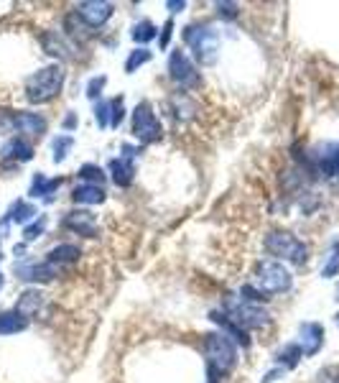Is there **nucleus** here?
Masks as SVG:
<instances>
[{
	"label": "nucleus",
	"instance_id": "f257e3e1",
	"mask_svg": "<svg viewBox=\"0 0 339 383\" xmlns=\"http://www.w3.org/2000/svg\"><path fill=\"white\" fill-rule=\"evenodd\" d=\"M64 77H66V72L62 64H48V66H44L41 72L31 74L24 87L26 103H31V105H44L48 100H54L59 92H62Z\"/></svg>",
	"mask_w": 339,
	"mask_h": 383
},
{
	"label": "nucleus",
	"instance_id": "f03ea898",
	"mask_svg": "<svg viewBox=\"0 0 339 383\" xmlns=\"http://www.w3.org/2000/svg\"><path fill=\"white\" fill-rule=\"evenodd\" d=\"M202 348H204V355H207V371H212L219 378L232 373V368L237 366V350H235L232 340L225 332L204 335Z\"/></svg>",
	"mask_w": 339,
	"mask_h": 383
},
{
	"label": "nucleus",
	"instance_id": "7ed1b4c3",
	"mask_svg": "<svg viewBox=\"0 0 339 383\" xmlns=\"http://www.w3.org/2000/svg\"><path fill=\"white\" fill-rule=\"evenodd\" d=\"M222 314L232 319L235 325H240L245 332L248 330H263V327L271 325V314L266 310H260L258 304H248L242 302L240 296H227L222 302Z\"/></svg>",
	"mask_w": 339,
	"mask_h": 383
},
{
	"label": "nucleus",
	"instance_id": "20e7f679",
	"mask_svg": "<svg viewBox=\"0 0 339 383\" xmlns=\"http://www.w3.org/2000/svg\"><path fill=\"white\" fill-rule=\"evenodd\" d=\"M184 41L194 51V59L202 66H212L219 57V36L210 26H189L184 31Z\"/></svg>",
	"mask_w": 339,
	"mask_h": 383
},
{
	"label": "nucleus",
	"instance_id": "39448f33",
	"mask_svg": "<svg viewBox=\"0 0 339 383\" xmlns=\"http://www.w3.org/2000/svg\"><path fill=\"white\" fill-rule=\"evenodd\" d=\"M266 251L275 258H281V261H291L301 266V263H306L309 258V248L301 243L299 238L293 235V233H286V230H271L266 235Z\"/></svg>",
	"mask_w": 339,
	"mask_h": 383
},
{
	"label": "nucleus",
	"instance_id": "423d86ee",
	"mask_svg": "<svg viewBox=\"0 0 339 383\" xmlns=\"http://www.w3.org/2000/svg\"><path fill=\"white\" fill-rule=\"evenodd\" d=\"M255 284L263 294H283L293 284L291 271L278 261H260L255 269Z\"/></svg>",
	"mask_w": 339,
	"mask_h": 383
},
{
	"label": "nucleus",
	"instance_id": "0eeeda50",
	"mask_svg": "<svg viewBox=\"0 0 339 383\" xmlns=\"http://www.w3.org/2000/svg\"><path fill=\"white\" fill-rule=\"evenodd\" d=\"M133 136L140 143H156V141H161L163 128L161 123H158V118H156L151 103H140L133 110Z\"/></svg>",
	"mask_w": 339,
	"mask_h": 383
},
{
	"label": "nucleus",
	"instance_id": "6e6552de",
	"mask_svg": "<svg viewBox=\"0 0 339 383\" xmlns=\"http://www.w3.org/2000/svg\"><path fill=\"white\" fill-rule=\"evenodd\" d=\"M169 74H171V80L176 82L178 87H184V90H196V87L202 84V80H199V72H196V66L192 64V59L186 57L181 49L171 54Z\"/></svg>",
	"mask_w": 339,
	"mask_h": 383
},
{
	"label": "nucleus",
	"instance_id": "1a4fd4ad",
	"mask_svg": "<svg viewBox=\"0 0 339 383\" xmlns=\"http://www.w3.org/2000/svg\"><path fill=\"white\" fill-rule=\"evenodd\" d=\"M74 16L80 18L87 28H100L107 18L113 16V3H92V0H87V3H80V6H77Z\"/></svg>",
	"mask_w": 339,
	"mask_h": 383
},
{
	"label": "nucleus",
	"instance_id": "9d476101",
	"mask_svg": "<svg viewBox=\"0 0 339 383\" xmlns=\"http://www.w3.org/2000/svg\"><path fill=\"white\" fill-rule=\"evenodd\" d=\"M33 159V146L21 136H13L3 143L0 148V161H8V163H26Z\"/></svg>",
	"mask_w": 339,
	"mask_h": 383
},
{
	"label": "nucleus",
	"instance_id": "9b49d317",
	"mask_svg": "<svg viewBox=\"0 0 339 383\" xmlns=\"http://www.w3.org/2000/svg\"><path fill=\"white\" fill-rule=\"evenodd\" d=\"M13 133H21V139H39L46 133V118H41L39 113H13Z\"/></svg>",
	"mask_w": 339,
	"mask_h": 383
},
{
	"label": "nucleus",
	"instance_id": "f8f14e48",
	"mask_svg": "<svg viewBox=\"0 0 339 383\" xmlns=\"http://www.w3.org/2000/svg\"><path fill=\"white\" fill-rule=\"evenodd\" d=\"M64 228L72 230V233H77V235L97 238V220H95V215H92V212H87V210L66 212Z\"/></svg>",
	"mask_w": 339,
	"mask_h": 383
},
{
	"label": "nucleus",
	"instance_id": "ddd939ff",
	"mask_svg": "<svg viewBox=\"0 0 339 383\" xmlns=\"http://www.w3.org/2000/svg\"><path fill=\"white\" fill-rule=\"evenodd\" d=\"M59 271L62 266H54V263H21L16 266V274L18 278H24V281H51L54 276H59Z\"/></svg>",
	"mask_w": 339,
	"mask_h": 383
},
{
	"label": "nucleus",
	"instance_id": "4468645a",
	"mask_svg": "<svg viewBox=\"0 0 339 383\" xmlns=\"http://www.w3.org/2000/svg\"><path fill=\"white\" fill-rule=\"evenodd\" d=\"M322 345H324L322 325H316V322L301 325V350H304V355H314V353H319Z\"/></svg>",
	"mask_w": 339,
	"mask_h": 383
},
{
	"label": "nucleus",
	"instance_id": "2eb2a0df",
	"mask_svg": "<svg viewBox=\"0 0 339 383\" xmlns=\"http://www.w3.org/2000/svg\"><path fill=\"white\" fill-rule=\"evenodd\" d=\"M41 46H44V51L46 54H51V57H59V59H69L72 54V46L66 44L62 36H59L57 31H44L41 33Z\"/></svg>",
	"mask_w": 339,
	"mask_h": 383
},
{
	"label": "nucleus",
	"instance_id": "dca6fc26",
	"mask_svg": "<svg viewBox=\"0 0 339 383\" xmlns=\"http://www.w3.org/2000/svg\"><path fill=\"white\" fill-rule=\"evenodd\" d=\"M110 174H113V181L118 187H130L133 179H136V166L130 159H113L110 161Z\"/></svg>",
	"mask_w": 339,
	"mask_h": 383
},
{
	"label": "nucleus",
	"instance_id": "f3484780",
	"mask_svg": "<svg viewBox=\"0 0 339 383\" xmlns=\"http://www.w3.org/2000/svg\"><path fill=\"white\" fill-rule=\"evenodd\" d=\"M80 256H82V251L77 248V245L62 243V245H57V248H51V251L46 253V261L54 263V266H66V263L80 261Z\"/></svg>",
	"mask_w": 339,
	"mask_h": 383
},
{
	"label": "nucleus",
	"instance_id": "a211bd4d",
	"mask_svg": "<svg viewBox=\"0 0 339 383\" xmlns=\"http://www.w3.org/2000/svg\"><path fill=\"white\" fill-rule=\"evenodd\" d=\"M212 319H214V322L222 327V332H225L227 337H235V340H237L242 348H248V345H250V337H248V332H245L240 325H235V322L227 317V314H222V312H212Z\"/></svg>",
	"mask_w": 339,
	"mask_h": 383
},
{
	"label": "nucleus",
	"instance_id": "6ab92c4d",
	"mask_svg": "<svg viewBox=\"0 0 339 383\" xmlns=\"http://www.w3.org/2000/svg\"><path fill=\"white\" fill-rule=\"evenodd\" d=\"M28 327V317L21 312H0V335H18Z\"/></svg>",
	"mask_w": 339,
	"mask_h": 383
},
{
	"label": "nucleus",
	"instance_id": "aec40b11",
	"mask_svg": "<svg viewBox=\"0 0 339 383\" xmlns=\"http://www.w3.org/2000/svg\"><path fill=\"white\" fill-rule=\"evenodd\" d=\"M72 199L77 204H100L105 202V189L95 187V184H80V187H74Z\"/></svg>",
	"mask_w": 339,
	"mask_h": 383
},
{
	"label": "nucleus",
	"instance_id": "412c9836",
	"mask_svg": "<svg viewBox=\"0 0 339 383\" xmlns=\"http://www.w3.org/2000/svg\"><path fill=\"white\" fill-rule=\"evenodd\" d=\"M80 179H84V184H95V187H102V181H105V172L95 166V163H84L80 166Z\"/></svg>",
	"mask_w": 339,
	"mask_h": 383
},
{
	"label": "nucleus",
	"instance_id": "4be33fe9",
	"mask_svg": "<svg viewBox=\"0 0 339 383\" xmlns=\"http://www.w3.org/2000/svg\"><path fill=\"white\" fill-rule=\"evenodd\" d=\"M301 355H304V350H301V345H286L281 353H278V363L286 368H296L299 366Z\"/></svg>",
	"mask_w": 339,
	"mask_h": 383
},
{
	"label": "nucleus",
	"instance_id": "5701e85b",
	"mask_svg": "<svg viewBox=\"0 0 339 383\" xmlns=\"http://www.w3.org/2000/svg\"><path fill=\"white\" fill-rule=\"evenodd\" d=\"M59 184H62V179H51L46 181L44 179V174H39L36 179H33V187H31V195L33 197H48L54 189H59Z\"/></svg>",
	"mask_w": 339,
	"mask_h": 383
},
{
	"label": "nucleus",
	"instance_id": "b1692460",
	"mask_svg": "<svg viewBox=\"0 0 339 383\" xmlns=\"http://www.w3.org/2000/svg\"><path fill=\"white\" fill-rule=\"evenodd\" d=\"M33 215H36V210H33L28 202H16V204H13V210L8 212L10 222H21V225L31 220Z\"/></svg>",
	"mask_w": 339,
	"mask_h": 383
},
{
	"label": "nucleus",
	"instance_id": "393cba45",
	"mask_svg": "<svg viewBox=\"0 0 339 383\" xmlns=\"http://www.w3.org/2000/svg\"><path fill=\"white\" fill-rule=\"evenodd\" d=\"M319 169H322L327 177H331V174H334V177H339V146L334 148L329 156H324L322 161H319Z\"/></svg>",
	"mask_w": 339,
	"mask_h": 383
},
{
	"label": "nucleus",
	"instance_id": "a878e982",
	"mask_svg": "<svg viewBox=\"0 0 339 383\" xmlns=\"http://www.w3.org/2000/svg\"><path fill=\"white\" fill-rule=\"evenodd\" d=\"M145 62H151V51H148V49H136V51H130L128 62H125V72H136L138 66L145 64Z\"/></svg>",
	"mask_w": 339,
	"mask_h": 383
},
{
	"label": "nucleus",
	"instance_id": "bb28decb",
	"mask_svg": "<svg viewBox=\"0 0 339 383\" xmlns=\"http://www.w3.org/2000/svg\"><path fill=\"white\" fill-rule=\"evenodd\" d=\"M337 274H339V243H334L331 245V253H329V261L324 263L322 276L331 278V276H337Z\"/></svg>",
	"mask_w": 339,
	"mask_h": 383
},
{
	"label": "nucleus",
	"instance_id": "cd10ccee",
	"mask_svg": "<svg viewBox=\"0 0 339 383\" xmlns=\"http://www.w3.org/2000/svg\"><path fill=\"white\" fill-rule=\"evenodd\" d=\"M74 146V139L72 136H59L57 141H54V161H64L66 154H69V148Z\"/></svg>",
	"mask_w": 339,
	"mask_h": 383
},
{
	"label": "nucleus",
	"instance_id": "c85d7f7f",
	"mask_svg": "<svg viewBox=\"0 0 339 383\" xmlns=\"http://www.w3.org/2000/svg\"><path fill=\"white\" fill-rule=\"evenodd\" d=\"M240 299L242 302H248V304H258V302H266L268 296L263 292H260L258 286H253V284H245L240 289Z\"/></svg>",
	"mask_w": 339,
	"mask_h": 383
},
{
	"label": "nucleus",
	"instance_id": "c756f323",
	"mask_svg": "<svg viewBox=\"0 0 339 383\" xmlns=\"http://www.w3.org/2000/svg\"><path fill=\"white\" fill-rule=\"evenodd\" d=\"M154 36H156V26L151 24V21H140V24L136 26V31H133V39L140 41V44L151 41Z\"/></svg>",
	"mask_w": 339,
	"mask_h": 383
},
{
	"label": "nucleus",
	"instance_id": "7c9ffc66",
	"mask_svg": "<svg viewBox=\"0 0 339 383\" xmlns=\"http://www.w3.org/2000/svg\"><path fill=\"white\" fill-rule=\"evenodd\" d=\"M44 228H46V217H41L39 222H33V225H28V228L24 230V240L26 243H31V240H36V238L44 233Z\"/></svg>",
	"mask_w": 339,
	"mask_h": 383
},
{
	"label": "nucleus",
	"instance_id": "2f4dec72",
	"mask_svg": "<svg viewBox=\"0 0 339 383\" xmlns=\"http://www.w3.org/2000/svg\"><path fill=\"white\" fill-rule=\"evenodd\" d=\"M110 115H113V121H110V125H113V128H118V125L122 123V115H125V107H122V100H120V98L110 103Z\"/></svg>",
	"mask_w": 339,
	"mask_h": 383
},
{
	"label": "nucleus",
	"instance_id": "473e14b6",
	"mask_svg": "<svg viewBox=\"0 0 339 383\" xmlns=\"http://www.w3.org/2000/svg\"><path fill=\"white\" fill-rule=\"evenodd\" d=\"M107 115H110V103H100V105L95 107V118H97V125H100V128H107V125H110Z\"/></svg>",
	"mask_w": 339,
	"mask_h": 383
},
{
	"label": "nucleus",
	"instance_id": "72a5a7b5",
	"mask_svg": "<svg viewBox=\"0 0 339 383\" xmlns=\"http://www.w3.org/2000/svg\"><path fill=\"white\" fill-rule=\"evenodd\" d=\"M105 82H107V77H92V80H89V84H87V98L95 100L97 95L102 92V87H105Z\"/></svg>",
	"mask_w": 339,
	"mask_h": 383
},
{
	"label": "nucleus",
	"instance_id": "f704fd0d",
	"mask_svg": "<svg viewBox=\"0 0 339 383\" xmlns=\"http://www.w3.org/2000/svg\"><path fill=\"white\" fill-rule=\"evenodd\" d=\"M217 10H219V16L227 18V21H235V18H237V3H219Z\"/></svg>",
	"mask_w": 339,
	"mask_h": 383
},
{
	"label": "nucleus",
	"instance_id": "c9c22d12",
	"mask_svg": "<svg viewBox=\"0 0 339 383\" xmlns=\"http://www.w3.org/2000/svg\"><path fill=\"white\" fill-rule=\"evenodd\" d=\"M171 31H174V21H166V24H163L161 36H158V44H161V49H166V46H169Z\"/></svg>",
	"mask_w": 339,
	"mask_h": 383
},
{
	"label": "nucleus",
	"instance_id": "e433bc0d",
	"mask_svg": "<svg viewBox=\"0 0 339 383\" xmlns=\"http://www.w3.org/2000/svg\"><path fill=\"white\" fill-rule=\"evenodd\" d=\"M319 383H339V368H327V371H322Z\"/></svg>",
	"mask_w": 339,
	"mask_h": 383
},
{
	"label": "nucleus",
	"instance_id": "4c0bfd02",
	"mask_svg": "<svg viewBox=\"0 0 339 383\" xmlns=\"http://www.w3.org/2000/svg\"><path fill=\"white\" fill-rule=\"evenodd\" d=\"M166 6H169L174 13H176V10H184V3H176V0H171V3H166Z\"/></svg>",
	"mask_w": 339,
	"mask_h": 383
},
{
	"label": "nucleus",
	"instance_id": "58836bf2",
	"mask_svg": "<svg viewBox=\"0 0 339 383\" xmlns=\"http://www.w3.org/2000/svg\"><path fill=\"white\" fill-rule=\"evenodd\" d=\"M74 123H77V118H74V115H69V118L64 121V125H66V128H74Z\"/></svg>",
	"mask_w": 339,
	"mask_h": 383
},
{
	"label": "nucleus",
	"instance_id": "ea45409f",
	"mask_svg": "<svg viewBox=\"0 0 339 383\" xmlns=\"http://www.w3.org/2000/svg\"><path fill=\"white\" fill-rule=\"evenodd\" d=\"M0 286H3V276H0Z\"/></svg>",
	"mask_w": 339,
	"mask_h": 383
}]
</instances>
